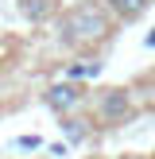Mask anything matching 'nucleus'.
I'll list each match as a JSON object with an SVG mask.
<instances>
[{
	"instance_id": "nucleus-2",
	"label": "nucleus",
	"mask_w": 155,
	"mask_h": 159,
	"mask_svg": "<svg viewBox=\"0 0 155 159\" xmlns=\"http://www.w3.org/2000/svg\"><path fill=\"white\" fill-rule=\"evenodd\" d=\"M89 113L97 120V128L113 132V128H124L140 116V101H136V89L132 85H97L89 97Z\"/></svg>"
},
{
	"instance_id": "nucleus-11",
	"label": "nucleus",
	"mask_w": 155,
	"mask_h": 159,
	"mask_svg": "<svg viewBox=\"0 0 155 159\" xmlns=\"http://www.w3.org/2000/svg\"><path fill=\"white\" fill-rule=\"evenodd\" d=\"M144 47H151V51H155V27H151V31L144 35Z\"/></svg>"
},
{
	"instance_id": "nucleus-9",
	"label": "nucleus",
	"mask_w": 155,
	"mask_h": 159,
	"mask_svg": "<svg viewBox=\"0 0 155 159\" xmlns=\"http://www.w3.org/2000/svg\"><path fill=\"white\" fill-rule=\"evenodd\" d=\"M70 148H74V144H66V140H58V144H46V152H51L54 159H66V155H70Z\"/></svg>"
},
{
	"instance_id": "nucleus-8",
	"label": "nucleus",
	"mask_w": 155,
	"mask_h": 159,
	"mask_svg": "<svg viewBox=\"0 0 155 159\" xmlns=\"http://www.w3.org/2000/svg\"><path fill=\"white\" fill-rule=\"evenodd\" d=\"M12 148H20V152H43L46 140H43V136H35V132H23V136H16V140H12Z\"/></svg>"
},
{
	"instance_id": "nucleus-1",
	"label": "nucleus",
	"mask_w": 155,
	"mask_h": 159,
	"mask_svg": "<svg viewBox=\"0 0 155 159\" xmlns=\"http://www.w3.org/2000/svg\"><path fill=\"white\" fill-rule=\"evenodd\" d=\"M51 27H54V43L62 51L82 54V51H93V47H105L116 35L120 23L113 20L105 0H74V4H66L58 12V20Z\"/></svg>"
},
{
	"instance_id": "nucleus-10",
	"label": "nucleus",
	"mask_w": 155,
	"mask_h": 159,
	"mask_svg": "<svg viewBox=\"0 0 155 159\" xmlns=\"http://www.w3.org/2000/svg\"><path fill=\"white\" fill-rule=\"evenodd\" d=\"M113 159H151L147 152H120V155H113Z\"/></svg>"
},
{
	"instance_id": "nucleus-4",
	"label": "nucleus",
	"mask_w": 155,
	"mask_h": 159,
	"mask_svg": "<svg viewBox=\"0 0 155 159\" xmlns=\"http://www.w3.org/2000/svg\"><path fill=\"white\" fill-rule=\"evenodd\" d=\"M93 128H97V120H93V113L85 109V113H74V116H62L58 120V132H62V140L66 144H85V140L93 136Z\"/></svg>"
},
{
	"instance_id": "nucleus-5",
	"label": "nucleus",
	"mask_w": 155,
	"mask_h": 159,
	"mask_svg": "<svg viewBox=\"0 0 155 159\" xmlns=\"http://www.w3.org/2000/svg\"><path fill=\"white\" fill-rule=\"evenodd\" d=\"M155 0H105V8L113 12V20L120 23V27H128V23H140L147 12H151Z\"/></svg>"
},
{
	"instance_id": "nucleus-3",
	"label": "nucleus",
	"mask_w": 155,
	"mask_h": 159,
	"mask_svg": "<svg viewBox=\"0 0 155 159\" xmlns=\"http://www.w3.org/2000/svg\"><path fill=\"white\" fill-rule=\"evenodd\" d=\"M89 97L93 89L82 82H70V78H58V82L43 85V93H39V101H43L46 113H54L62 120V116H74V113H85L89 109Z\"/></svg>"
},
{
	"instance_id": "nucleus-7",
	"label": "nucleus",
	"mask_w": 155,
	"mask_h": 159,
	"mask_svg": "<svg viewBox=\"0 0 155 159\" xmlns=\"http://www.w3.org/2000/svg\"><path fill=\"white\" fill-rule=\"evenodd\" d=\"M101 70H105V62H101V58H85V54H82V58H70V62H66L62 78L89 85V82H97V78H101Z\"/></svg>"
},
{
	"instance_id": "nucleus-6",
	"label": "nucleus",
	"mask_w": 155,
	"mask_h": 159,
	"mask_svg": "<svg viewBox=\"0 0 155 159\" xmlns=\"http://www.w3.org/2000/svg\"><path fill=\"white\" fill-rule=\"evenodd\" d=\"M62 12V0H20V16L27 23H35V27H43V23H54Z\"/></svg>"
},
{
	"instance_id": "nucleus-12",
	"label": "nucleus",
	"mask_w": 155,
	"mask_h": 159,
	"mask_svg": "<svg viewBox=\"0 0 155 159\" xmlns=\"http://www.w3.org/2000/svg\"><path fill=\"white\" fill-rule=\"evenodd\" d=\"M147 155H151V159H155V148H151V152H147Z\"/></svg>"
}]
</instances>
